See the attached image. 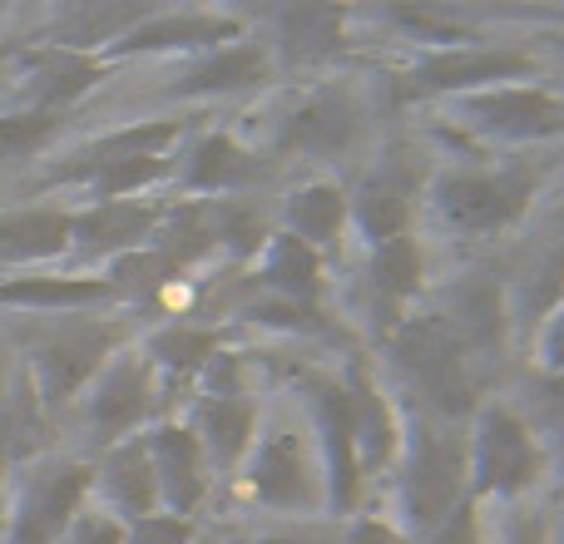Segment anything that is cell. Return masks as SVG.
<instances>
[{"label":"cell","mask_w":564,"mask_h":544,"mask_svg":"<svg viewBox=\"0 0 564 544\" xmlns=\"http://www.w3.org/2000/svg\"><path fill=\"white\" fill-rule=\"evenodd\" d=\"M401 515H406L411 535H431L436 525H446L456 510L470 505V466H466V436L456 431V421H441L431 411H421L411 421V431H401Z\"/></svg>","instance_id":"cell-1"},{"label":"cell","mask_w":564,"mask_h":544,"mask_svg":"<svg viewBox=\"0 0 564 544\" xmlns=\"http://www.w3.org/2000/svg\"><path fill=\"white\" fill-rule=\"evenodd\" d=\"M391 361L401 377L421 391L431 416L456 421L476 406V371H470V347L451 312H421L391 331Z\"/></svg>","instance_id":"cell-2"},{"label":"cell","mask_w":564,"mask_h":544,"mask_svg":"<svg viewBox=\"0 0 564 544\" xmlns=\"http://www.w3.org/2000/svg\"><path fill=\"white\" fill-rule=\"evenodd\" d=\"M119 341H124V331H119L115 322L85 317V312H59V322L40 327L35 337H30L40 406H65V401H75L79 391L109 367Z\"/></svg>","instance_id":"cell-3"},{"label":"cell","mask_w":564,"mask_h":544,"mask_svg":"<svg viewBox=\"0 0 564 544\" xmlns=\"http://www.w3.org/2000/svg\"><path fill=\"white\" fill-rule=\"evenodd\" d=\"M530 198H535V174L520 164L506 168H451L431 184V204L456 233L486 238L506 233L525 218Z\"/></svg>","instance_id":"cell-4"},{"label":"cell","mask_w":564,"mask_h":544,"mask_svg":"<svg viewBox=\"0 0 564 544\" xmlns=\"http://www.w3.org/2000/svg\"><path fill=\"white\" fill-rule=\"evenodd\" d=\"M466 466H470V496L476 500H506L516 505L530 486L540 480V440L525 426V416L510 406H480L476 411V431H470L466 446Z\"/></svg>","instance_id":"cell-5"},{"label":"cell","mask_w":564,"mask_h":544,"mask_svg":"<svg viewBox=\"0 0 564 544\" xmlns=\"http://www.w3.org/2000/svg\"><path fill=\"white\" fill-rule=\"evenodd\" d=\"M456 115L466 129L500 144H545L564 134V95L545 85H500L480 95L456 99Z\"/></svg>","instance_id":"cell-6"},{"label":"cell","mask_w":564,"mask_h":544,"mask_svg":"<svg viewBox=\"0 0 564 544\" xmlns=\"http://www.w3.org/2000/svg\"><path fill=\"white\" fill-rule=\"evenodd\" d=\"M535 75V55L516 45H451L426 50L416 65L406 69V85L416 95H480V89H500L516 79Z\"/></svg>","instance_id":"cell-7"},{"label":"cell","mask_w":564,"mask_h":544,"mask_svg":"<svg viewBox=\"0 0 564 544\" xmlns=\"http://www.w3.org/2000/svg\"><path fill=\"white\" fill-rule=\"evenodd\" d=\"M248 496L263 510H278V515H302V510L327 500L317 480V460L302 446V431L273 426L248 450Z\"/></svg>","instance_id":"cell-8"},{"label":"cell","mask_w":564,"mask_h":544,"mask_svg":"<svg viewBox=\"0 0 564 544\" xmlns=\"http://www.w3.org/2000/svg\"><path fill=\"white\" fill-rule=\"evenodd\" d=\"M95 490V466L85 460H40L30 470L15 505L10 544H59L69 520L85 510V496Z\"/></svg>","instance_id":"cell-9"},{"label":"cell","mask_w":564,"mask_h":544,"mask_svg":"<svg viewBox=\"0 0 564 544\" xmlns=\"http://www.w3.org/2000/svg\"><path fill=\"white\" fill-rule=\"evenodd\" d=\"M149 411H154V367L139 351L109 357V367L89 381L85 396V421L95 431V440L99 446H119V440H129L134 426H144Z\"/></svg>","instance_id":"cell-10"},{"label":"cell","mask_w":564,"mask_h":544,"mask_svg":"<svg viewBox=\"0 0 564 544\" xmlns=\"http://www.w3.org/2000/svg\"><path fill=\"white\" fill-rule=\"evenodd\" d=\"M361 105L351 89L327 85V89H312L288 119H282V134L278 144L288 154H312V159H337L347 154L351 144L361 139Z\"/></svg>","instance_id":"cell-11"},{"label":"cell","mask_w":564,"mask_h":544,"mask_svg":"<svg viewBox=\"0 0 564 544\" xmlns=\"http://www.w3.org/2000/svg\"><path fill=\"white\" fill-rule=\"evenodd\" d=\"M312 426H317V450H322V490H327L332 510L351 515L361 496V460H357V440H351L341 381H317L312 387Z\"/></svg>","instance_id":"cell-12"},{"label":"cell","mask_w":564,"mask_h":544,"mask_svg":"<svg viewBox=\"0 0 564 544\" xmlns=\"http://www.w3.org/2000/svg\"><path fill=\"white\" fill-rule=\"evenodd\" d=\"M243 40V20L218 10H154L129 35L109 45V55H154V50H224Z\"/></svg>","instance_id":"cell-13"},{"label":"cell","mask_w":564,"mask_h":544,"mask_svg":"<svg viewBox=\"0 0 564 544\" xmlns=\"http://www.w3.org/2000/svg\"><path fill=\"white\" fill-rule=\"evenodd\" d=\"M268 174H273V164H268L258 149L238 144L234 134H204L184 154V174H178V184H184L188 194L248 198Z\"/></svg>","instance_id":"cell-14"},{"label":"cell","mask_w":564,"mask_h":544,"mask_svg":"<svg viewBox=\"0 0 564 544\" xmlns=\"http://www.w3.org/2000/svg\"><path fill=\"white\" fill-rule=\"evenodd\" d=\"M144 446H149V460H154L164 515L188 520L208 496V460H204L198 436L188 426H159L144 436Z\"/></svg>","instance_id":"cell-15"},{"label":"cell","mask_w":564,"mask_h":544,"mask_svg":"<svg viewBox=\"0 0 564 544\" xmlns=\"http://www.w3.org/2000/svg\"><path fill=\"white\" fill-rule=\"evenodd\" d=\"M164 204H139V198H119V204H89L85 214H75L69 228V248L79 258H124L134 248H149Z\"/></svg>","instance_id":"cell-16"},{"label":"cell","mask_w":564,"mask_h":544,"mask_svg":"<svg viewBox=\"0 0 564 544\" xmlns=\"http://www.w3.org/2000/svg\"><path fill=\"white\" fill-rule=\"evenodd\" d=\"M351 208V224L377 243H391V238H406L411 233V208H416V174L397 159L377 164L367 178L357 184V194H347Z\"/></svg>","instance_id":"cell-17"},{"label":"cell","mask_w":564,"mask_h":544,"mask_svg":"<svg viewBox=\"0 0 564 544\" xmlns=\"http://www.w3.org/2000/svg\"><path fill=\"white\" fill-rule=\"evenodd\" d=\"M95 486L105 496L109 515L124 520V525L159 515V480H154V460H149L144 436H129L119 446H109L105 460L95 466Z\"/></svg>","instance_id":"cell-18"},{"label":"cell","mask_w":564,"mask_h":544,"mask_svg":"<svg viewBox=\"0 0 564 544\" xmlns=\"http://www.w3.org/2000/svg\"><path fill=\"white\" fill-rule=\"evenodd\" d=\"M204 446L208 470H234L248 460L253 450V431H258V401L253 396H204L188 426Z\"/></svg>","instance_id":"cell-19"},{"label":"cell","mask_w":564,"mask_h":544,"mask_svg":"<svg viewBox=\"0 0 564 544\" xmlns=\"http://www.w3.org/2000/svg\"><path fill=\"white\" fill-rule=\"evenodd\" d=\"M341 391H347V416H351V440H357V460L361 466H391L397 450H401V421L391 416V406H387V396H381V387L371 381V371L351 361Z\"/></svg>","instance_id":"cell-20"},{"label":"cell","mask_w":564,"mask_h":544,"mask_svg":"<svg viewBox=\"0 0 564 544\" xmlns=\"http://www.w3.org/2000/svg\"><path fill=\"white\" fill-rule=\"evenodd\" d=\"M273 75V55L258 40H234L224 50H208L204 59L184 69L174 79V95H238V89H253Z\"/></svg>","instance_id":"cell-21"},{"label":"cell","mask_w":564,"mask_h":544,"mask_svg":"<svg viewBox=\"0 0 564 544\" xmlns=\"http://www.w3.org/2000/svg\"><path fill=\"white\" fill-rule=\"evenodd\" d=\"M426 263H421L416 238H391V243L371 248V312L381 317V327L397 331L406 322V307L416 302Z\"/></svg>","instance_id":"cell-22"},{"label":"cell","mask_w":564,"mask_h":544,"mask_svg":"<svg viewBox=\"0 0 564 544\" xmlns=\"http://www.w3.org/2000/svg\"><path fill=\"white\" fill-rule=\"evenodd\" d=\"M351 208H347V188L327 184V178H312V184L292 188L288 204H282V233H292L297 243H307L312 253L341 243V228H347Z\"/></svg>","instance_id":"cell-23"},{"label":"cell","mask_w":564,"mask_h":544,"mask_svg":"<svg viewBox=\"0 0 564 544\" xmlns=\"http://www.w3.org/2000/svg\"><path fill=\"white\" fill-rule=\"evenodd\" d=\"M69 228H75V214H65V208L0 214V268L50 263V258L69 253Z\"/></svg>","instance_id":"cell-24"},{"label":"cell","mask_w":564,"mask_h":544,"mask_svg":"<svg viewBox=\"0 0 564 544\" xmlns=\"http://www.w3.org/2000/svg\"><path fill=\"white\" fill-rule=\"evenodd\" d=\"M347 10L341 6H282L273 20V45L288 65H322L341 50Z\"/></svg>","instance_id":"cell-25"},{"label":"cell","mask_w":564,"mask_h":544,"mask_svg":"<svg viewBox=\"0 0 564 544\" xmlns=\"http://www.w3.org/2000/svg\"><path fill=\"white\" fill-rule=\"evenodd\" d=\"M30 65V85H35V109L59 115L65 105H75L79 95L105 79V65L95 55H79V50H59V45H40L25 55Z\"/></svg>","instance_id":"cell-26"},{"label":"cell","mask_w":564,"mask_h":544,"mask_svg":"<svg viewBox=\"0 0 564 544\" xmlns=\"http://www.w3.org/2000/svg\"><path fill=\"white\" fill-rule=\"evenodd\" d=\"M258 282H263L273 297L292 302V307L317 312V302H322V253H312L307 243H297L292 233H282L278 228V233L268 238V248H263Z\"/></svg>","instance_id":"cell-27"},{"label":"cell","mask_w":564,"mask_h":544,"mask_svg":"<svg viewBox=\"0 0 564 544\" xmlns=\"http://www.w3.org/2000/svg\"><path fill=\"white\" fill-rule=\"evenodd\" d=\"M178 139H184V119H149V124L115 129V134L95 139L89 149H79L69 164H59L55 178H69L95 164H119V159H169V149H174Z\"/></svg>","instance_id":"cell-28"},{"label":"cell","mask_w":564,"mask_h":544,"mask_svg":"<svg viewBox=\"0 0 564 544\" xmlns=\"http://www.w3.org/2000/svg\"><path fill=\"white\" fill-rule=\"evenodd\" d=\"M109 278H0V307L25 312H85L109 302Z\"/></svg>","instance_id":"cell-29"},{"label":"cell","mask_w":564,"mask_h":544,"mask_svg":"<svg viewBox=\"0 0 564 544\" xmlns=\"http://www.w3.org/2000/svg\"><path fill=\"white\" fill-rule=\"evenodd\" d=\"M149 15H154L149 6H79V10H65V15H59L50 45L89 55L95 45H115L119 35H129V30Z\"/></svg>","instance_id":"cell-30"},{"label":"cell","mask_w":564,"mask_h":544,"mask_svg":"<svg viewBox=\"0 0 564 544\" xmlns=\"http://www.w3.org/2000/svg\"><path fill=\"white\" fill-rule=\"evenodd\" d=\"M218 351V337L204 327H188V322H174V327L154 331L144 347V361L169 377H198L208 367V357Z\"/></svg>","instance_id":"cell-31"},{"label":"cell","mask_w":564,"mask_h":544,"mask_svg":"<svg viewBox=\"0 0 564 544\" xmlns=\"http://www.w3.org/2000/svg\"><path fill=\"white\" fill-rule=\"evenodd\" d=\"M169 174V159H119V164H95V168H79V174L59 178V184H89L95 204H119V198H134L139 188L159 184Z\"/></svg>","instance_id":"cell-32"},{"label":"cell","mask_w":564,"mask_h":544,"mask_svg":"<svg viewBox=\"0 0 564 544\" xmlns=\"http://www.w3.org/2000/svg\"><path fill=\"white\" fill-rule=\"evenodd\" d=\"M214 238L224 253L234 258H253L258 248H268V224L258 198H214Z\"/></svg>","instance_id":"cell-33"},{"label":"cell","mask_w":564,"mask_h":544,"mask_svg":"<svg viewBox=\"0 0 564 544\" xmlns=\"http://www.w3.org/2000/svg\"><path fill=\"white\" fill-rule=\"evenodd\" d=\"M65 129V119L50 109H20V115H0V168L25 164L40 149H50Z\"/></svg>","instance_id":"cell-34"},{"label":"cell","mask_w":564,"mask_h":544,"mask_svg":"<svg viewBox=\"0 0 564 544\" xmlns=\"http://www.w3.org/2000/svg\"><path fill=\"white\" fill-rule=\"evenodd\" d=\"M124 535H129V525L115 520L109 510H79L69 520V530L59 535V544H124Z\"/></svg>","instance_id":"cell-35"},{"label":"cell","mask_w":564,"mask_h":544,"mask_svg":"<svg viewBox=\"0 0 564 544\" xmlns=\"http://www.w3.org/2000/svg\"><path fill=\"white\" fill-rule=\"evenodd\" d=\"M194 520H178V515H149L129 525L124 544H194Z\"/></svg>","instance_id":"cell-36"},{"label":"cell","mask_w":564,"mask_h":544,"mask_svg":"<svg viewBox=\"0 0 564 544\" xmlns=\"http://www.w3.org/2000/svg\"><path fill=\"white\" fill-rule=\"evenodd\" d=\"M421 544H480V525H476V510H456L446 525H436L431 535H421Z\"/></svg>","instance_id":"cell-37"},{"label":"cell","mask_w":564,"mask_h":544,"mask_svg":"<svg viewBox=\"0 0 564 544\" xmlns=\"http://www.w3.org/2000/svg\"><path fill=\"white\" fill-rule=\"evenodd\" d=\"M337 544H411V535H401V530L387 525V520H351L347 535Z\"/></svg>","instance_id":"cell-38"},{"label":"cell","mask_w":564,"mask_h":544,"mask_svg":"<svg viewBox=\"0 0 564 544\" xmlns=\"http://www.w3.org/2000/svg\"><path fill=\"white\" fill-rule=\"evenodd\" d=\"M506 544H550V530L535 510H510L506 515Z\"/></svg>","instance_id":"cell-39"},{"label":"cell","mask_w":564,"mask_h":544,"mask_svg":"<svg viewBox=\"0 0 564 544\" xmlns=\"http://www.w3.org/2000/svg\"><path fill=\"white\" fill-rule=\"evenodd\" d=\"M540 361H545L555 377H564V307L550 317V327H545V341H540Z\"/></svg>","instance_id":"cell-40"},{"label":"cell","mask_w":564,"mask_h":544,"mask_svg":"<svg viewBox=\"0 0 564 544\" xmlns=\"http://www.w3.org/2000/svg\"><path fill=\"white\" fill-rule=\"evenodd\" d=\"M248 544H337V535H322V530H278V535H258Z\"/></svg>","instance_id":"cell-41"},{"label":"cell","mask_w":564,"mask_h":544,"mask_svg":"<svg viewBox=\"0 0 564 544\" xmlns=\"http://www.w3.org/2000/svg\"><path fill=\"white\" fill-rule=\"evenodd\" d=\"M194 544H248V540H234V535H204V540H194Z\"/></svg>","instance_id":"cell-42"},{"label":"cell","mask_w":564,"mask_h":544,"mask_svg":"<svg viewBox=\"0 0 564 544\" xmlns=\"http://www.w3.org/2000/svg\"><path fill=\"white\" fill-rule=\"evenodd\" d=\"M550 544H564V515H560V525H555V535H550Z\"/></svg>","instance_id":"cell-43"},{"label":"cell","mask_w":564,"mask_h":544,"mask_svg":"<svg viewBox=\"0 0 564 544\" xmlns=\"http://www.w3.org/2000/svg\"><path fill=\"white\" fill-rule=\"evenodd\" d=\"M6 470H10V460H6V456H0V490H6Z\"/></svg>","instance_id":"cell-44"}]
</instances>
